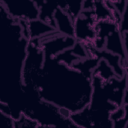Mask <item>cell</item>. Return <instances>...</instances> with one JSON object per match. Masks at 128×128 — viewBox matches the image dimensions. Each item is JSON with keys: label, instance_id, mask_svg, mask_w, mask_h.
Wrapping results in <instances>:
<instances>
[{"label": "cell", "instance_id": "6da1fadb", "mask_svg": "<svg viewBox=\"0 0 128 128\" xmlns=\"http://www.w3.org/2000/svg\"><path fill=\"white\" fill-rule=\"evenodd\" d=\"M92 78L54 58L45 56L37 88L42 100L74 113L90 103Z\"/></svg>", "mask_w": 128, "mask_h": 128}, {"label": "cell", "instance_id": "7a4b0ae2", "mask_svg": "<svg viewBox=\"0 0 128 128\" xmlns=\"http://www.w3.org/2000/svg\"><path fill=\"white\" fill-rule=\"evenodd\" d=\"M0 6L16 20L30 22L39 18V8L35 0H0Z\"/></svg>", "mask_w": 128, "mask_h": 128}, {"label": "cell", "instance_id": "277c9868", "mask_svg": "<svg viewBox=\"0 0 128 128\" xmlns=\"http://www.w3.org/2000/svg\"><path fill=\"white\" fill-rule=\"evenodd\" d=\"M53 18L56 31L60 34L74 37V22L64 10L58 7Z\"/></svg>", "mask_w": 128, "mask_h": 128}, {"label": "cell", "instance_id": "5b68a950", "mask_svg": "<svg viewBox=\"0 0 128 128\" xmlns=\"http://www.w3.org/2000/svg\"><path fill=\"white\" fill-rule=\"evenodd\" d=\"M24 126L40 128V125L36 121L22 113L18 119L14 120V128H22Z\"/></svg>", "mask_w": 128, "mask_h": 128}, {"label": "cell", "instance_id": "3957f363", "mask_svg": "<svg viewBox=\"0 0 128 128\" xmlns=\"http://www.w3.org/2000/svg\"><path fill=\"white\" fill-rule=\"evenodd\" d=\"M96 22L93 10H83L74 21V38L76 42L92 45L95 38L94 25Z\"/></svg>", "mask_w": 128, "mask_h": 128}, {"label": "cell", "instance_id": "8992f818", "mask_svg": "<svg viewBox=\"0 0 128 128\" xmlns=\"http://www.w3.org/2000/svg\"><path fill=\"white\" fill-rule=\"evenodd\" d=\"M0 114L2 116V124H3L4 126H6L10 128H14V120L9 116L6 115L1 112Z\"/></svg>", "mask_w": 128, "mask_h": 128}]
</instances>
